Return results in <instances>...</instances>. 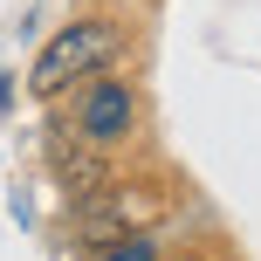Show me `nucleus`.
<instances>
[{"label": "nucleus", "instance_id": "20e7f679", "mask_svg": "<svg viewBox=\"0 0 261 261\" xmlns=\"http://www.w3.org/2000/svg\"><path fill=\"white\" fill-rule=\"evenodd\" d=\"M110 261H151V241H144V234H130L124 248H110Z\"/></svg>", "mask_w": 261, "mask_h": 261}, {"label": "nucleus", "instance_id": "f03ea898", "mask_svg": "<svg viewBox=\"0 0 261 261\" xmlns=\"http://www.w3.org/2000/svg\"><path fill=\"white\" fill-rule=\"evenodd\" d=\"M130 117H138V103H130V90L124 83H110V76H96V83H83V96H76V138H90V144H117Z\"/></svg>", "mask_w": 261, "mask_h": 261}, {"label": "nucleus", "instance_id": "7ed1b4c3", "mask_svg": "<svg viewBox=\"0 0 261 261\" xmlns=\"http://www.w3.org/2000/svg\"><path fill=\"white\" fill-rule=\"evenodd\" d=\"M48 165H55V179H62L76 199H90V193H103V186H110V158H103V144L76 138V130H55V138H48Z\"/></svg>", "mask_w": 261, "mask_h": 261}, {"label": "nucleus", "instance_id": "f257e3e1", "mask_svg": "<svg viewBox=\"0 0 261 261\" xmlns=\"http://www.w3.org/2000/svg\"><path fill=\"white\" fill-rule=\"evenodd\" d=\"M110 62H117V28L110 21H69L62 35L35 55L28 90L35 96H62V90H76V83H96Z\"/></svg>", "mask_w": 261, "mask_h": 261}]
</instances>
